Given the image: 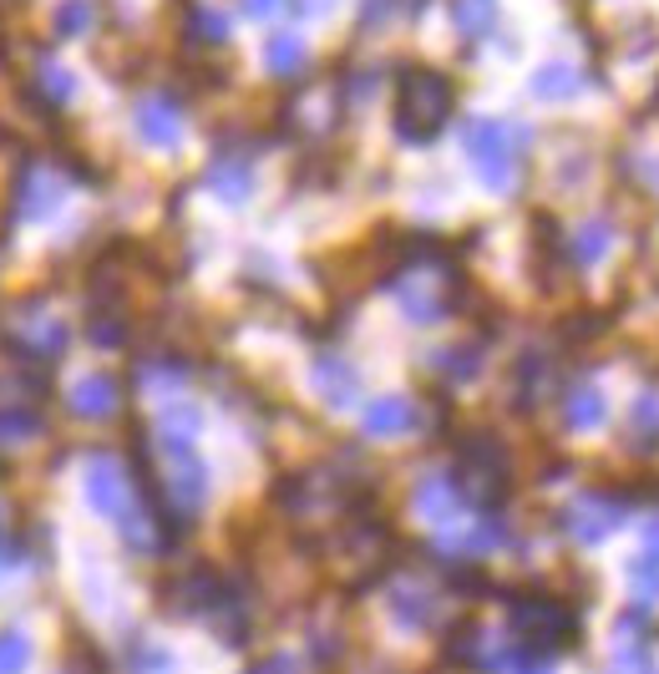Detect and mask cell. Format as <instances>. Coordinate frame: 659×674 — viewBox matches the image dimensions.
Masks as SVG:
<instances>
[{"label": "cell", "instance_id": "cell-12", "mask_svg": "<svg viewBox=\"0 0 659 674\" xmlns=\"http://www.w3.org/2000/svg\"><path fill=\"white\" fill-rule=\"evenodd\" d=\"M456 21L467 25V31H487V21H492V0H462V6H456Z\"/></svg>", "mask_w": 659, "mask_h": 674}, {"label": "cell", "instance_id": "cell-7", "mask_svg": "<svg viewBox=\"0 0 659 674\" xmlns=\"http://www.w3.org/2000/svg\"><path fill=\"white\" fill-rule=\"evenodd\" d=\"M76 411H82V416H107V411H112V385L107 381H86L82 396H76Z\"/></svg>", "mask_w": 659, "mask_h": 674}, {"label": "cell", "instance_id": "cell-6", "mask_svg": "<svg viewBox=\"0 0 659 674\" xmlns=\"http://www.w3.org/2000/svg\"><path fill=\"white\" fill-rule=\"evenodd\" d=\"M137 127H143V137H153V143H173V137H178V107L147 102V107L137 112Z\"/></svg>", "mask_w": 659, "mask_h": 674}, {"label": "cell", "instance_id": "cell-11", "mask_svg": "<svg viewBox=\"0 0 659 674\" xmlns=\"http://www.w3.org/2000/svg\"><path fill=\"white\" fill-rule=\"evenodd\" d=\"M604 253H609V229H604V224H588V229L578 234V259L594 265V259H604Z\"/></svg>", "mask_w": 659, "mask_h": 674}, {"label": "cell", "instance_id": "cell-8", "mask_svg": "<svg viewBox=\"0 0 659 674\" xmlns=\"http://www.w3.org/2000/svg\"><path fill=\"white\" fill-rule=\"evenodd\" d=\"M269 61H275V72H295V66H300V37H295V31H279V37L269 41Z\"/></svg>", "mask_w": 659, "mask_h": 674}, {"label": "cell", "instance_id": "cell-13", "mask_svg": "<svg viewBox=\"0 0 659 674\" xmlns=\"http://www.w3.org/2000/svg\"><path fill=\"white\" fill-rule=\"evenodd\" d=\"M574 86H578L574 72H564V66H558V72H543V76H538V92H548V96H553V92H564V96H568Z\"/></svg>", "mask_w": 659, "mask_h": 674}, {"label": "cell", "instance_id": "cell-5", "mask_svg": "<svg viewBox=\"0 0 659 674\" xmlns=\"http://www.w3.org/2000/svg\"><path fill=\"white\" fill-rule=\"evenodd\" d=\"M564 416H568V426H599L604 422V396L594 391V385H578V391H568V401H564Z\"/></svg>", "mask_w": 659, "mask_h": 674}, {"label": "cell", "instance_id": "cell-4", "mask_svg": "<svg viewBox=\"0 0 659 674\" xmlns=\"http://www.w3.org/2000/svg\"><path fill=\"white\" fill-rule=\"evenodd\" d=\"M406 426H411V401L406 396H385L365 411V432L371 436H395V432H406Z\"/></svg>", "mask_w": 659, "mask_h": 674}, {"label": "cell", "instance_id": "cell-14", "mask_svg": "<svg viewBox=\"0 0 659 674\" xmlns=\"http://www.w3.org/2000/svg\"><path fill=\"white\" fill-rule=\"evenodd\" d=\"M279 6H285V0H249L254 15H269V11H279Z\"/></svg>", "mask_w": 659, "mask_h": 674}, {"label": "cell", "instance_id": "cell-9", "mask_svg": "<svg viewBox=\"0 0 659 674\" xmlns=\"http://www.w3.org/2000/svg\"><path fill=\"white\" fill-rule=\"evenodd\" d=\"M31 660V644L21 634H0V674H21Z\"/></svg>", "mask_w": 659, "mask_h": 674}, {"label": "cell", "instance_id": "cell-2", "mask_svg": "<svg viewBox=\"0 0 659 674\" xmlns=\"http://www.w3.org/2000/svg\"><path fill=\"white\" fill-rule=\"evenodd\" d=\"M467 157H472V168H477L492 188H507V183H513L517 147H507L503 122H472V127H467Z\"/></svg>", "mask_w": 659, "mask_h": 674}, {"label": "cell", "instance_id": "cell-1", "mask_svg": "<svg viewBox=\"0 0 659 674\" xmlns=\"http://www.w3.org/2000/svg\"><path fill=\"white\" fill-rule=\"evenodd\" d=\"M446 107H452V86L436 72H406L401 76V112H395V133L406 143H426L446 122Z\"/></svg>", "mask_w": 659, "mask_h": 674}, {"label": "cell", "instance_id": "cell-3", "mask_svg": "<svg viewBox=\"0 0 659 674\" xmlns=\"http://www.w3.org/2000/svg\"><path fill=\"white\" fill-rule=\"evenodd\" d=\"M86 497H92V507L102 518H122V512H127V481L112 467H96L92 477H86Z\"/></svg>", "mask_w": 659, "mask_h": 674}, {"label": "cell", "instance_id": "cell-10", "mask_svg": "<svg viewBox=\"0 0 659 674\" xmlns=\"http://www.w3.org/2000/svg\"><path fill=\"white\" fill-rule=\"evenodd\" d=\"M635 432H649L645 446L659 442V396H655V391H645V396L635 401Z\"/></svg>", "mask_w": 659, "mask_h": 674}]
</instances>
